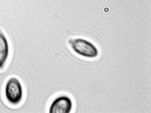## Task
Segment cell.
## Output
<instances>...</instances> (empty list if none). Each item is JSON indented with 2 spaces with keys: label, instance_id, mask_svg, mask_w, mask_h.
Instances as JSON below:
<instances>
[{
  "label": "cell",
  "instance_id": "cell-1",
  "mask_svg": "<svg viewBox=\"0 0 151 113\" xmlns=\"http://www.w3.org/2000/svg\"><path fill=\"white\" fill-rule=\"evenodd\" d=\"M4 95L6 101L14 106L18 105L23 99V90L19 79L12 77L6 81L4 88Z\"/></svg>",
  "mask_w": 151,
  "mask_h": 113
},
{
  "label": "cell",
  "instance_id": "cell-4",
  "mask_svg": "<svg viewBox=\"0 0 151 113\" xmlns=\"http://www.w3.org/2000/svg\"><path fill=\"white\" fill-rule=\"evenodd\" d=\"M9 42L2 30L0 28V70H3L9 58Z\"/></svg>",
  "mask_w": 151,
  "mask_h": 113
},
{
  "label": "cell",
  "instance_id": "cell-2",
  "mask_svg": "<svg viewBox=\"0 0 151 113\" xmlns=\"http://www.w3.org/2000/svg\"><path fill=\"white\" fill-rule=\"evenodd\" d=\"M68 42L72 50L81 56L94 58L98 55L97 48L87 40L81 38L70 39Z\"/></svg>",
  "mask_w": 151,
  "mask_h": 113
},
{
  "label": "cell",
  "instance_id": "cell-3",
  "mask_svg": "<svg viewBox=\"0 0 151 113\" xmlns=\"http://www.w3.org/2000/svg\"><path fill=\"white\" fill-rule=\"evenodd\" d=\"M71 99L66 96L58 97L53 101L49 107V113H69L72 109Z\"/></svg>",
  "mask_w": 151,
  "mask_h": 113
}]
</instances>
